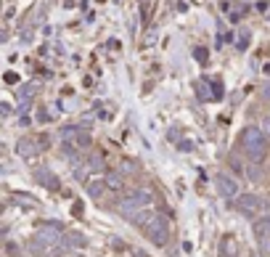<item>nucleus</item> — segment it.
Segmentation results:
<instances>
[{
	"label": "nucleus",
	"instance_id": "f257e3e1",
	"mask_svg": "<svg viewBox=\"0 0 270 257\" xmlns=\"http://www.w3.org/2000/svg\"><path fill=\"white\" fill-rule=\"evenodd\" d=\"M239 146H241V154L246 156L249 162H257V164H260V162L268 156V151H270V138L262 133L260 125H249V128L241 130Z\"/></svg>",
	"mask_w": 270,
	"mask_h": 257
},
{
	"label": "nucleus",
	"instance_id": "f03ea898",
	"mask_svg": "<svg viewBox=\"0 0 270 257\" xmlns=\"http://www.w3.org/2000/svg\"><path fill=\"white\" fill-rule=\"evenodd\" d=\"M151 202H154V196H151L148 188H135V191H130L120 204H117V209H120L122 217H127V220H130V217L138 215L143 207H151Z\"/></svg>",
	"mask_w": 270,
	"mask_h": 257
},
{
	"label": "nucleus",
	"instance_id": "7ed1b4c3",
	"mask_svg": "<svg viewBox=\"0 0 270 257\" xmlns=\"http://www.w3.org/2000/svg\"><path fill=\"white\" fill-rule=\"evenodd\" d=\"M143 236H146L151 244H156V247H164V244L170 241V236H172V226H170V220L164 215L156 212L146 226H143Z\"/></svg>",
	"mask_w": 270,
	"mask_h": 257
},
{
	"label": "nucleus",
	"instance_id": "20e7f679",
	"mask_svg": "<svg viewBox=\"0 0 270 257\" xmlns=\"http://www.w3.org/2000/svg\"><path fill=\"white\" fill-rule=\"evenodd\" d=\"M61 141L67 149H74V151H88L93 146V141H90V135L85 133L82 128H64L61 130Z\"/></svg>",
	"mask_w": 270,
	"mask_h": 257
},
{
	"label": "nucleus",
	"instance_id": "39448f33",
	"mask_svg": "<svg viewBox=\"0 0 270 257\" xmlns=\"http://www.w3.org/2000/svg\"><path fill=\"white\" fill-rule=\"evenodd\" d=\"M233 209L239 215L254 217V215H260L262 209H265V199H262V196H257V194H241L239 199L233 202Z\"/></svg>",
	"mask_w": 270,
	"mask_h": 257
},
{
	"label": "nucleus",
	"instance_id": "423d86ee",
	"mask_svg": "<svg viewBox=\"0 0 270 257\" xmlns=\"http://www.w3.org/2000/svg\"><path fill=\"white\" fill-rule=\"evenodd\" d=\"M215 186H217V194L222 196V199H230V202H236L241 196V186H239V180L236 178H230L228 173H217L215 175Z\"/></svg>",
	"mask_w": 270,
	"mask_h": 257
},
{
	"label": "nucleus",
	"instance_id": "0eeeda50",
	"mask_svg": "<svg viewBox=\"0 0 270 257\" xmlns=\"http://www.w3.org/2000/svg\"><path fill=\"white\" fill-rule=\"evenodd\" d=\"M252 231H254V239H257V241L270 239V215H268V217H257Z\"/></svg>",
	"mask_w": 270,
	"mask_h": 257
},
{
	"label": "nucleus",
	"instance_id": "6e6552de",
	"mask_svg": "<svg viewBox=\"0 0 270 257\" xmlns=\"http://www.w3.org/2000/svg\"><path fill=\"white\" fill-rule=\"evenodd\" d=\"M103 186H106L111 194H120L124 188V178L120 173H109V175H103Z\"/></svg>",
	"mask_w": 270,
	"mask_h": 257
},
{
	"label": "nucleus",
	"instance_id": "1a4fd4ad",
	"mask_svg": "<svg viewBox=\"0 0 270 257\" xmlns=\"http://www.w3.org/2000/svg\"><path fill=\"white\" fill-rule=\"evenodd\" d=\"M233 255H236V241L230 233H225L220 239V257H233Z\"/></svg>",
	"mask_w": 270,
	"mask_h": 257
},
{
	"label": "nucleus",
	"instance_id": "9d476101",
	"mask_svg": "<svg viewBox=\"0 0 270 257\" xmlns=\"http://www.w3.org/2000/svg\"><path fill=\"white\" fill-rule=\"evenodd\" d=\"M37 180L40 183H45L50 191H58V178L53 175V173H48V170H43V173H37Z\"/></svg>",
	"mask_w": 270,
	"mask_h": 257
},
{
	"label": "nucleus",
	"instance_id": "9b49d317",
	"mask_svg": "<svg viewBox=\"0 0 270 257\" xmlns=\"http://www.w3.org/2000/svg\"><path fill=\"white\" fill-rule=\"evenodd\" d=\"M35 141H29V138H24V141H19V154H24V156H32L35 154V146H32Z\"/></svg>",
	"mask_w": 270,
	"mask_h": 257
},
{
	"label": "nucleus",
	"instance_id": "f8f14e48",
	"mask_svg": "<svg viewBox=\"0 0 270 257\" xmlns=\"http://www.w3.org/2000/svg\"><path fill=\"white\" fill-rule=\"evenodd\" d=\"M67 241L72 244V247H85V239H82V236H77L74 231H67Z\"/></svg>",
	"mask_w": 270,
	"mask_h": 257
},
{
	"label": "nucleus",
	"instance_id": "ddd939ff",
	"mask_svg": "<svg viewBox=\"0 0 270 257\" xmlns=\"http://www.w3.org/2000/svg\"><path fill=\"white\" fill-rule=\"evenodd\" d=\"M5 255H8V257H19V255H22V247H16V244H5Z\"/></svg>",
	"mask_w": 270,
	"mask_h": 257
},
{
	"label": "nucleus",
	"instance_id": "4468645a",
	"mask_svg": "<svg viewBox=\"0 0 270 257\" xmlns=\"http://www.w3.org/2000/svg\"><path fill=\"white\" fill-rule=\"evenodd\" d=\"M228 164L233 167V173H241V162L236 159V156H228Z\"/></svg>",
	"mask_w": 270,
	"mask_h": 257
},
{
	"label": "nucleus",
	"instance_id": "2eb2a0df",
	"mask_svg": "<svg viewBox=\"0 0 270 257\" xmlns=\"http://www.w3.org/2000/svg\"><path fill=\"white\" fill-rule=\"evenodd\" d=\"M246 43H249V32L244 29V32H241V40H239V48L244 51V48H246Z\"/></svg>",
	"mask_w": 270,
	"mask_h": 257
},
{
	"label": "nucleus",
	"instance_id": "dca6fc26",
	"mask_svg": "<svg viewBox=\"0 0 270 257\" xmlns=\"http://www.w3.org/2000/svg\"><path fill=\"white\" fill-rule=\"evenodd\" d=\"M260 128H262V133H265V135L270 138V117H265V120H262V125H260Z\"/></svg>",
	"mask_w": 270,
	"mask_h": 257
},
{
	"label": "nucleus",
	"instance_id": "f3484780",
	"mask_svg": "<svg viewBox=\"0 0 270 257\" xmlns=\"http://www.w3.org/2000/svg\"><path fill=\"white\" fill-rule=\"evenodd\" d=\"M249 178H252V180H257V183H260V180H262V173H260V170L254 167V170H249Z\"/></svg>",
	"mask_w": 270,
	"mask_h": 257
},
{
	"label": "nucleus",
	"instance_id": "a211bd4d",
	"mask_svg": "<svg viewBox=\"0 0 270 257\" xmlns=\"http://www.w3.org/2000/svg\"><path fill=\"white\" fill-rule=\"evenodd\" d=\"M262 96H265L268 101H270V82H265V85H262Z\"/></svg>",
	"mask_w": 270,
	"mask_h": 257
},
{
	"label": "nucleus",
	"instance_id": "6ab92c4d",
	"mask_svg": "<svg viewBox=\"0 0 270 257\" xmlns=\"http://www.w3.org/2000/svg\"><path fill=\"white\" fill-rule=\"evenodd\" d=\"M196 58H199V61H204V58H207V51L199 48V51H196Z\"/></svg>",
	"mask_w": 270,
	"mask_h": 257
},
{
	"label": "nucleus",
	"instance_id": "aec40b11",
	"mask_svg": "<svg viewBox=\"0 0 270 257\" xmlns=\"http://www.w3.org/2000/svg\"><path fill=\"white\" fill-rule=\"evenodd\" d=\"M252 257H262V255H252Z\"/></svg>",
	"mask_w": 270,
	"mask_h": 257
}]
</instances>
